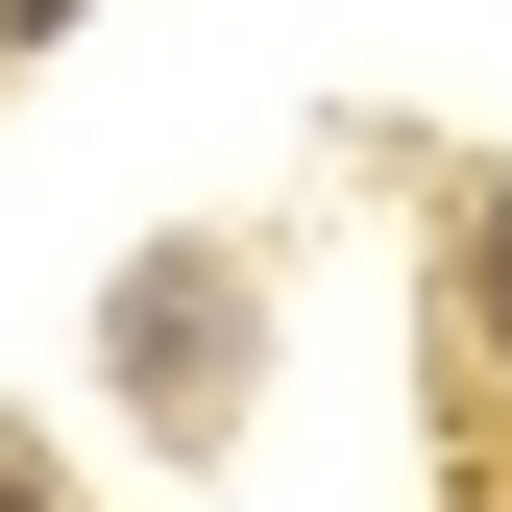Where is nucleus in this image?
<instances>
[{
  "label": "nucleus",
  "instance_id": "obj_2",
  "mask_svg": "<svg viewBox=\"0 0 512 512\" xmlns=\"http://www.w3.org/2000/svg\"><path fill=\"white\" fill-rule=\"evenodd\" d=\"M0 512H49V488H25V464H0Z\"/></svg>",
  "mask_w": 512,
  "mask_h": 512
},
{
  "label": "nucleus",
  "instance_id": "obj_1",
  "mask_svg": "<svg viewBox=\"0 0 512 512\" xmlns=\"http://www.w3.org/2000/svg\"><path fill=\"white\" fill-rule=\"evenodd\" d=\"M464 244H488V342H512V196H488V220H464Z\"/></svg>",
  "mask_w": 512,
  "mask_h": 512
}]
</instances>
